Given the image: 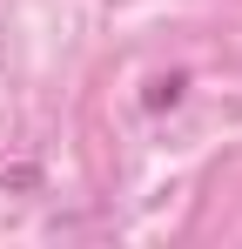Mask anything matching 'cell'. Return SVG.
<instances>
[{"label": "cell", "mask_w": 242, "mask_h": 249, "mask_svg": "<svg viewBox=\"0 0 242 249\" xmlns=\"http://www.w3.org/2000/svg\"><path fill=\"white\" fill-rule=\"evenodd\" d=\"M175 94H182V81H175V74H168V81H155V94H148V108H168V101H175Z\"/></svg>", "instance_id": "6da1fadb"}]
</instances>
